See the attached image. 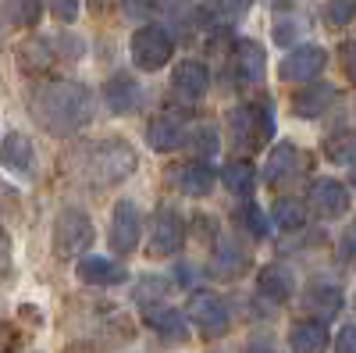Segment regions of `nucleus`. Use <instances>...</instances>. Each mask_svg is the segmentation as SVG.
Wrapping results in <instances>:
<instances>
[{
	"label": "nucleus",
	"instance_id": "obj_1",
	"mask_svg": "<svg viewBox=\"0 0 356 353\" xmlns=\"http://www.w3.org/2000/svg\"><path fill=\"white\" fill-rule=\"evenodd\" d=\"M29 111H33L36 125L54 132V136H72L93 122V93L82 82L72 79H50L40 82L33 97H29Z\"/></svg>",
	"mask_w": 356,
	"mask_h": 353
},
{
	"label": "nucleus",
	"instance_id": "obj_2",
	"mask_svg": "<svg viewBox=\"0 0 356 353\" xmlns=\"http://www.w3.org/2000/svg\"><path fill=\"white\" fill-rule=\"evenodd\" d=\"M139 157L136 150L125 143V139H100V143H89L79 150L75 157V168L86 182L93 186H118L125 182L129 175L136 171Z\"/></svg>",
	"mask_w": 356,
	"mask_h": 353
},
{
	"label": "nucleus",
	"instance_id": "obj_3",
	"mask_svg": "<svg viewBox=\"0 0 356 353\" xmlns=\"http://www.w3.org/2000/svg\"><path fill=\"white\" fill-rule=\"evenodd\" d=\"M97 240L93 218H89L82 207H61L54 218V253L57 257H82Z\"/></svg>",
	"mask_w": 356,
	"mask_h": 353
},
{
	"label": "nucleus",
	"instance_id": "obj_4",
	"mask_svg": "<svg viewBox=\"0 0 356 353\" xmlns=\"http://www.w3.org/2000/svg\"><path fill=\"white\" fill-rule=\"evenodd\" d=\"M129 54H132L136 68L157 72V68H164L171 57H175V36L168 33L164 25H143V29H136V33H132Z\"/></svg>",
	"mask_w": 356,
	"mask_h": 353
},
{
	"label": "nucleus",
	"instance_id": "obj_5",
	"mask_svg": "<svg viewBox=\"0 0 356 353\" xmlns=\"http://www.w3.org/2000/svg\"><path fill=\"white\" fill-rule=\"evenodd\" d=\"M186 317L193 321V325L207 336V339H218L228 332L232 317H228V304L221 297H214V292H193L189 297V311Z\"/></svg>",
	"mask_w": 356,
	"mask_h": 353
},
{
	"label": "nucleus",
	"instance_id": "obj_6",
	"mask_svg": "<svg viewBox=\"0 0 356 353\" xmlns=\"http://www.w3.org/2000/svg\"><path fill=\"white\" fill-rule=\"evenodd\" d=\"M143 240V214L132 200H118L111 211V250H118L122 257L136 253Z\"/></svg>",
	"mask_w": 356,
	"mask_h": 353
},
{
	"label": "nucleus",
	"instance_id": "obj_7",
	"mask_svg": "<svg viewBox=\"0 0 356 353\" xmlns=\"http://www.w3.org/2000/svg\"><path fill=\"white\" fill-rule=\"evenodd\" d=\"M324 65H328V50L317 47V43H300L282 57L278 75L285 82H314L324 72Z\"/></svg>",
	"mask_w": 356,
	"mask_h": 353
},
{
	"label": "nucleus",
	"instance_id": "obj_8",
	"mask_svg": "<svg viewBox=\"0 0 356 353\" xmlns=\"http://www.w3.org/2000/svg\"><path fill=\"white\" fill-rule=\"evenodd\" d=\"M182 246H186V218L171 207H161L150 221V253L175 257Z\"/></svg>",
	"mask_w": 356,
	"mask_h": 353
},
{
	"label": "nucleus",
	"instance_id": "obj_9",
	"mask_svg": "<svg viewBox=\"0 0 356 353\" xmlns=\"http://www.w3.org/2000/svg\"><path fill=\"white\" fill-rule=\"evenodd\" d=\"M75 275L86 285H100V289H114V285H125L129 282V268L118 260L107 257H79L75 260Z\"/></svg>",
	"mask_w": 356,
	"mask_h": 353
},
{
	"label": "nucleus",
	"instance_id": "obj_10",
	"mask_svg": "<svg viewBox=\"0 0 356 353\" xmlns=\"http://www.w3.org/2000/svg\"><path fill=\"white\" fill-rule=\"evenodd\" d=\"M310 203H314V211L321 218H342L349 211L353 196H349V186L346 182L328 179V175H324V179H314V186H310Z\"/></svg>",
	"mask_w": 356,
	"mask_h": 353
},
{
	"label": "nucleus",
	"instance_id": "obj_11",
	"mask_svg": "<svg viewBox=\"0 0 356 353\" xmlns=\"http://www.w3.org/2000/svg\"><path fill=\"white\" fill-rule=\"evenodd\" d=\"M300 175H303V154L296 150L292 143H278L275 150H271V157H267V164H264V179H267V186L282 189V186L296 182Z\"/></svg>",
	"mask_w": 356,
	"mask_h": 353
},
{
	"label": "nucleus",
	"instance_id": "obj_12",
	"mask_svg": "<svg viewBox=\"0 0 356 353\" xmlns=\"http://www.w3.org/2000/svg\"><path fill=\"white\" fill-rule=\"evenodd\" d=\"M143 321H146V325H150L157 336H164V339H171V343H182V339L189 336V317L178 311V307H168V304H161V300H154V304L143 307Z\"/></svg>",
	"mask_w": 356,
	"mask_h": 353
},
{
	"label": "nucleus",
	"instance_id": "obj_13",
	"mask_svg": "<svg viewBox=\"0 0 356 353\" xmlns=\"http://www.w3.org/2000/svg\"><path fill=\"white\" fill-rule=\"evenodd\" d=\"M171 86H175V93L182 97V100L196 104V100L207 97V90H211V72H207L203 61H193V57H189V61H178L175 65Z\"/></svg>",
	"mask_w": 356,
	"mask_h": 353
},
{
	"label": "nucleus",
	"instance_id": "obj_14",
	"mask_svg": "<svg viewBox=\"0 0 356 353\" xmlns=\"http://www.w3.org/2000/svg\"><path fill=\"white\" fill-rule=\"evenodd\" d=\"M264 72H267L264 47L257 40H239L235 43V50H232V75L239 79L243 86H253V82L264 79Z\"/></svg>",
	"mask_w": 356,
	"mask_h": 353
},
{
	"label": "nucleus",
	"instance_id": "obj_15",
	"mask_svg": "<svg viewBox=\"0 0 356 353\" xmlns=\"http://www.w3.org/2000/svg\"><path fill=\"white\" fill-rule=\"evenodd\" d=\"M139 82L132 79V75H125V72H118V75H111L107 82H104V107L111 111V114H132L136 107H139Z\"/></svg>",
	"mask_w": 356,
	"mask_h": 353
},
{
	"label": "nucleus",
	"instance_id": "obj_16",
	"mask_svg": "<svg viewBox=\"0 0 356 353\" xmlns=\"http://www.w3.org/2000/svg\"><path fill=\"white\" fill-rule=\"evenodd\" d=\"M0 164H4L8 171H15V175H22V179H29V175L36 171L33 139L22 136V132H8L4 143H0Z\"/></svg>",
	"mask_w": 356,
	"mask_h": 353
},
{
	"label": "nucleus",
	"instance_id": "obj_17",
	"mask_svg": "<svg viewBox=\"0 0 356 353\" xmlns=\"http://www.w3.org/2000/svg\"><path fill=\"white\" fill-rule=\"evenodd\" d=\"M189 139V129L178 122L175 114H157L150 125H146V143H150V150L157 154H171L178 146H186Z\"/></svg>",
	"mask_w": 356,
	"mask_h": 353
},
{
	"label": "nucleus",
	"instance_id": "obj_18",
	"mask_svg": "<svg viewBox=\"0 0 356 353\" xmlns=\"http://www.w3.org/2000/svg\"><path fill=\"white\" fill-rule=\"evenodd\" d=\"M328 325L321 317H303L289 329V346L292 353H324L328 350Z\"/></svg>",
	"mask_w": 356,
	"mask_h": 353
},
{
	"label": "nucleus",
	"instance_id": "obj_19",
	"mask_svg": "<svg viewBox=\"0 0 356 353\" xmlns=\"http://www.w3.org/2000/svg\"><path fill=\"white\" fill-rule=\"evenodd\" d=\"M214 182H218V171H214L211 164H203V161H189V164L178 168V175H175L178 193H186V196H193V200L211 196Z\"/></svg>",
	"mask_w": 356,
	"mask_h": 353
},
{
	"label": "nucleus",
	"instance_id": "obj_20",
	"mask_svg": "<svg viewBox=\"0 0 356 353\" xmlns=\"http://www.w3.org/2000/svg\"><path fill=\"white\" fill-rule=\"evenodd\" d=\"M257 289H260L264 300L285 304L292 297V289H296V279H292V272L285 268V264H267V268L257 275Z\"/></svg>",
	"mask_w": 356,
	"mask_h": 353
},
{
	"label": "nucleus",
	"instance_id": "obj_21",
	"mask_svg": "<svg viewBox=\"0 0 356 353\" xmlns=\"http://www.w3.org/2000/svg\"><path fill=\"white\" fill-rule=\"evenodd\" d=\"M332 104H335V90L324 82H307V90H300L292 97V107L300 118H321Z\"/></svg>",
	"mask_w": 356,
	"mask_h": 353
},
{
	"label": "nucleus",
	"instance_id": "obj_22",
	"mask_svg": "<svg viewBox=\"0 0 356 353\" xmlns=\"http://www.w3.org/2000/svg\"><path fill=\"white\" fill-rule=\"evenodd\" d=\"M303 304H307V311H314L317 317H335V314L342 311V292H339V285H332V282H310L307 292H303Z\"/></svg>",
	"mask_w": 356,
	"mask_h": 353
},
{
	"label": "nucleus",
	"instance_id": "obj_23",
	"mask_svg": "<svg viewBox=\"0 0 356 353\" xmlns=\"http://www.w3.org/2000/svg\"><path fill=\"white\" fill-rule=\"evenodd\" d=\"M246 272V253L239 246H232V243H221L211 257V275L221 279V282H232V279H239Z\"/></svg>",
	"mask_w": 356,
	"mask_h": 353
},
{
	"label": "nucleus",
	"instance_id": "obj_24",
	"mask_svg": "<svg viewBox=\"0 0 356 353\" xmlns=\"http://www.w3.org/2000/svg\"><path fill=\"white\" fill-rule=\"evenodd\" d=\"M221 182H225V189L228 193H235V196H250L253 193V186H257V168L250 164V161H228L225 168H221Z\"/></svg>",
	"mask_w": 356,
	"mask_h": 353
},
{
	"label": "nucleus",
	"instance_id": "obj_25",
	"mask_svg": "<svg viewBox=\"0 0 356 353\" xmlns=\"http://www.w3.org/2000/svg\"><path fill=\"white\" fill-rule=\"evenodd\" d=\"M232 218H235V228L246 232L250 240H264V235L271 232V221L264 218V211L257 207V203H253L250 196H243V200H239V207L232 211Z\"/></svg>",
	"mask_w": 356,
	"mask_h": 353
},
{
	"label": "nucleus",
	"instance_id": "obj_26",
	"mask_svg": "<svg viewBox=\"0 0 356 353\" xmlns=\"http://www.w3.org/2000/svg\"><path fill=\"white\" fill-rule=\"evenodd\" d=\"M271 225H278L282 232H296L307 225V207L296 196H278L271 207Z\"/></svg>",
	"mask_w": 356,
	"mask_h": 353
},
{
	"label": "nucleus",
	"instance_id": "obj_27",
	"mask_svg": "<svg viewBox=\"0 0 356 353\" xmlns=\"http://www.w3.org/2000/svg\"><path fill=\"white\" fill-rule=\"evenodd\" d=\"M54 61V50H50V40H29L22 50H18V65L25 72H47Z\"/></svg>",
	"mask_w": 356,
	"mask_h": 353
},
{
	"label": "nucleus",
	"instance_id": "obj_28",
	"mask_svg": "<svg viewBox=\"0 0 356 353\" xmlns=\"http://www.w3.org/2000/svg\"><path fill=\"white\" fill-rule=\"evenodd\" d=\"M324 154L335 164H356V132H332L324 139Z\"/></svg>",
	"mask_w": 356,
	"mask_h": 353
},
{
	"label": "nucleus",
	"instance_id": "obj_29",
	"mask_svg": "<svg viewBox=\"0 0 356 353\" xmlns=\"http://www.w3.org/2000/svg\"><path fill=\"white\" fill-rule=\"evenodd\" d=\"M4 11L15 25H36L43 15V0H4Z\"/></svg>",
	"mask_w": 356,
	"mask_h": 353
},
{
	"label": "nucleus",
	"instance_id": "obj_30",
	"mask_svg": "<svg viewBox=\"0 0 356 353\" xmlns=\"http://www.w3.org/2000/svg\"><path fill=\"white\" fill-rule=\"evenodd\" d=\"M186 143H193V150H196V154H203V157H211V154H218V150H221V136H218V129H211V125L193 129Z\"/></svg>",
	"mask_w": 356,
	"mask_h": 353
},
{
	"label": "nucleus",
	"instance_id": "obj_31",
	"mask_svg": "<svg viewBox=\"0 0 356 353\" xmlns=\"http://www.w3.org/2000/svg\"><path fill=\"white\" fill-rule=\"evenodd\" d=\"M353 18H356V0H328V4H324V22L346 25Z\"/></svg>",
	"mask_w": 356,
	"mask_h": 353
},
{
	"label": "nucleus",
	"instance_id": "obj_32",
	"mask_svg": "<svg viewBox=\"0 0 356 353\" xmlns=\"http://www.w3.org/2000/svg\"><path fill=\"white\" fill-rule=\"evenodd\" d=\"M47 4H50V15L57 22H75L82 11V0H47Z\"/></svg>",
	"mask_w": 356,
	"mask_h": 353
},
{
	"label": "nucleus",
	"instance_id": "obj_33",
	"mask_svg": "<svg viewBox=\"0 0 356 353\" xmlns=\"http://www.w3.org/2000/svg\"><path fill=\"white\" fill-rule=\"evenodd\" d=\"M339 61H342V72L349 82H356V40H346L339 47Z\"/></svg>",
	"mask_w": 356,
	"mask_h": 353
},
{
	"label": "nucleus",
	"instance_id": "obj_34",
	"mask_svg": "<svg viewBox=\"0 0 356 353\" xmlns=\"http://www.w3.org/2000/svg\"><path fill=\"white\" fill-rule=\"evenodd\" d=\"M339 257L346 264H356V221L342 232V240H339Z\"/></svg>",
	"mask_w": 356,
	"mask_h": 353
},
{
	"label": "nucleus",
	"instance_id": "obj_35",
	"mask_svg": "<svg viewBox=\"0 0 356 353\" xmlns=\"http://www.w3.org/2000/svg\"><path fill=\"white\" fill-rule=\"evenodd\" d=\"M335 353H356V325H346L335 336Z\"/></svg>",
	"mask_w": 356,
	"mask_h": 353
},
{
	"label": "nucleus",
	"instance_id": "obj_36",
	"mask_svg": "<svg viewBox=\"0 0 356 353\" xmlns=\"http://www.w3.org/2000/svg\"><path fill=\"white\" fill-rule=\"evenodd\" d=\"M164 289H168V282H164V279H157V275H146V279L139 282V289H136V297H139V300H146L150 292H164Z\"/></svg>",
	"mask_w": 356,
	"mask_h": 353
},
{
	"label": "nucleus",
	"instance_id": "obj_37",
	"mask_svg": "<svg viewBox=\"0 0 356 353\" xmlns=\"http://www.w3.org/2000/svg\"><path fill=\"white\" fill-rule=\"evenodd\" d=\"M292 33H296V22H292V18H285V22L275 25V40H278V43H292Z\"/></svg>",
	"mask_w": 356,
	"mask_h": 353
},
{
	"label": "nucleus",
	"instance_id": "obj_38",
	"mask_svg": "<svg viewBox=\"0 0 356 353\" xmlns=\"http://www.w3.org/2000/svg\"><path fill=\"white\" fill-rule=\"evenodd\" d=\"M8 264H11V240L4 235V228H0V275L8 272Z\"/></svg>",
	"mask_w": 356,
	"mask_h": 353
},
{
	"label": "nucleus",
	"instance_id": "obj_39",
	"mask_svg": "<svg viewBox=\"0 0 356 353\" xmlns=\"http://www.w3.org/2000/svg\"><path fill=\"white\" fill-rule=\"evenodd\" d=\"M243 353H278V350H271L267 343H253V346H246Z\"/></svg>",
	"mask_w": 356,
	"mask_h": 353
},
{
	"label": "nucleus",
	"instance_id": "obj_40",
	"mask_svg": "<svg viewBox=\"0 0 356 353\" xmlns=\"http://www.w3.org/2000/svg\"><path fill=\"white\" fill-rule=\"evenodd\" d=\"M143 4H164V8H175V4H186V0H143Z\"/></svg>",
	"mask_w": 356,
	"mask_h": 353
},
{
	"label": "nucleus",
	"instance_id": "obj_41",
	"mask_svg": "<svg viewBox=\"0 0 356 353\" xmlns=\"http://www.w3.org/2000/svg\"><path fill=\"white\" fill-rule=\"evenodd\" d=\"M349 182H353V186H356V164H353V175H349Z\"/></svg>",
	"mask_w": 356,
	"mask_h": 353
}]
</instances>
